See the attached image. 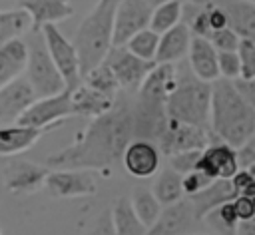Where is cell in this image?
Instances as JSON below:
<instances>
[{
  "label": "cell",
  "instance_id": "obj_1",
  "mask_svg": "<svg viewBox=\"0 0 255 235\" xmlns=\"http://www.w3.org/2000/svg\"><path fill=\"white\" fill-rule=\"evenodd\" d=\"M131 137V104L128 100H116L108 112L92 118L86 131L72 145L48 155L44 165L50 169L70 167L106 171L122 159V153Z\"/></svg>",
  "mask_w": 255,
  "mask_h": 235
},
{
  "label": "cell",
  "instance_id": "obj_2",
  "mask_svg": "<svg viewBox=\"0 0 255 235\" xmlns=\"http://www.w3.org/2000/svg\"><path fill=\"white\" fill-rule=\"evenodd\" d=\"M255 131V110L237 92L233 80L211 82L209 133L213 139L239 147Z\"/></svg>",
  "mask_w": 255,
  "mask_h": 235
},
{
  "label": "cell",
  "instance_id": "obj_3",
  "mask_svg": "<svg viewBox=\"0 0 255 235\" xmlns=\"http://www.w3.org/2000/svg\"><path fill=\"white\" fill-rule=\"evenodd\" d=\"M118 0H98L96 6L80 22L74 48L80 62V74L84 76L94 66L102 64L114 46V14Z\"/></svg>",
  "mask_w": 255,
  "mask_h": 235
},
{
  "label": "cell",
  "instance_id": "obj_4",
  "mask_svg": "<svg viewBox=\"0 0 255 235\" xmlns=\"http://www.w3.org/2000/svg\"><path fill=\"white\" fill-rule=\"evenodd\" d=\"M209 102L211 82L195 78L187 66H177V80L165 102L167 116L209 129Z\"/></svg>",
  "mask_w": 255,
  "mask_h": 235
},
{
  "label": "cell",
  "instance_id": "obj_5",
  "mask_svg": "<svg viewBox=\"0 0 255 235\" xmlns=\"http://www.w3.org/2000/svg\"><path fill=\"white\" fill-rule=\"evenodd\" d=\"M26 42V66H24V76L30 82L36 98H44V96H54L66 90V84L58 72V68L54 66L42 32H28Z\"/></svg>",
  "mask_w": 255,
  "mask_h": 235
},
{
  "label": "cell",
  "instance_id": "obj_6",
  "mask_svg": "<svg viewBox=\"0 0 255 235\" xmlns=\"http://www.w3.org/2000/svg\"><path fill=\"white\" fill-rule=\"evenodd\" d=\"M46 50L54 62V66L58 68L66 90L72 92L76 86L82 84V74H80V62H78V54L74 44L56 28V24H46L40 28Z\"/></svg>",
  "mask_w": 255,
  "mask_h": 235
},
{
  "label": "cell",
  "instance_id": "obj_7",
  "mask_svg": "<svg viewBox=\"0 0 255 235\" xmlns=\"http://www.w3.org/2000/svg\"><path fill=\"white\" fill-rule=\"evenodd\" d=\"M74 116L72 114V104H70V92L64 90L54 96H44L36 98L16 119V123L30 125V127H42V129H52L66 118Z\"/></svg>",
  "mask_w": 255,
  "mask_h": 235
},
{
  "label": "cell",
  "instance_id": "obj_8",
  "mask_svg": "<svg viewBox=\"0 0 255 235\" xmlns=\"http://www.w3.org/2000/svg\"><path fill=\"white\" fill-rule=\"evenodd\" d=\"M209 141H213L209 129L193 125V123H185V121H179L167 116L165 127L155 143H159L157 147L161 155H171V153L187 151V149H203Z\"/></svg>",
  "mask_w": 255,
  "mask_h": 235
},
{
  "label": "cell",
  "instance_id": "obj_9",
  "mask_svg": "<svg viewBox=\"0 0 255 235\" xmlns=\"http://www.w3.org/2000/svg\"><path fill=\"white\" fill-rule=\"evenodd\" d=\"M42 187L50 197H84L98 191V181L92 169L54 167L48 171Z\"/></svg>",
  "mask_w": 255,
  "mask_h": 235
},
{
  "label": "cell",
  "instance_id": "obj_10",
  "mask_svg": "<svg viewBox=\"0 0 255 235\" xmlns=\"http://www.w3.org/2000/svg\"><path fill=\"white\" fill-rule=\"evenodd\" d=\"M104 62L110 66L112 74L116 76L120 88L124 90H137L147 72L155 62H147L131 54L126 46H112Z\"/></svg>",
  "mask_w": 255,
  "mask_h": 235
},
{
  "label": "cell",
  "instance_id": "obj_11",
  "mask_svg": "<svg viewBox=\"0 0 255 235\" xmlns=\"http://www.w3.org/2000/svg\"><path fill=\"white\" fill-rule=\"evenodd\" d=\"M199 225L195 211L187 197H181L173 203L161 205V211L153 225L147 227V235H187L193 233Z\"/></svg>",
  "mask_w": 255,
  "mask_h": 235
},
{
  "label": "cell",
  "instance_id": "obj_12",
  "mask_svg": "<svg viewBox=\"0 0 255 235\" xmlns=\"http://www.w3.org/2000/svg\"><path fill=\"white\" fill-rule=\"evenodd\" d=\"M239 157H237V147L213 139L209 141L197 157L195 169L207 175L209 179H229L237 169H239Z\"/></svg>",
  "mask_w": 255,
  "mask_h": 235
},
{
  "label": "cell",
  "instance_id": "obj_13",
  "mask_svg": "<svg viewBox=\"0 0 255 235\" xmlns=\"http://www.w3.org/2000/svg\"><path fill=\"white\" fill-rule=\"evenodd\" d=\"M120 161H122L124 169L131 177L147 179V177L155 175L157 169L161 167V151L149 139L131 137L128 141V145H126Z\"/></svg>",
  "mask_w": 255,
  "mask_h": 235
},
{
  "label": "cell",
  "instance_id": "obj_14",
  "mask_svg": "<svg viewBox=\"0 0 255 235\" xmlns=\"http://www.w3.org/2000/svg\"><path fill=\"white\" fill-rule=\"evenodd\" d=\"M151 6L145 0H118L114 14V46H124L135 32L149 26Z\"/></svg>",
  "mask_w": 255,
  "mask_h": 235
},
{
  "label": "cell",
  "instance_id": "obj_15",
  "mask_svg": "<svg viewBox=\"0 0 255 235\" xmlns=\"http://www.w3.org/2000/svg\"><path fill=\"white\" fill-rule=\"evenodd\" d=\"M50 167L26 159H10L2 169L4 187L12 193H36L48 175Z\"/></svg>",
  "mask_w": 255,
  "mask_h": 235
},
{
  "label": "cell",
  "instance_id": "obj_16",
  "mask_svg": "<svg viewBox=\"0 0 255 235\" xmlns=\"http://www.w3.org/2000/svg\"><path fill=\"white\" fill-rule=\"evenodd\" d=\"M36 100V94L24 74L16 76L0 88V121H16L22 112Z\"/></svg>",
  "mask_w": 255,
  "mask_h": 235
},
{
  "label": "cell",
  "instance_id": "obj_17",
  "mask_svg": "<svg viewBox=\"0 0 255 235\" xmlns=\"http://www.w3.org/2000/svg\"><path fill=\"white\" fill-rule=\"evenodd\" d=\"M187 68L191 74L203 82H213L219 78L217 68V50L211 46L207 38L191 36L189 50H187Z\"/></svg>",
  "mask_w": 255,
  "mask_h": 235
},
{
  "label": "cell",
  "instance_id": "obj_18",
  "mask_svg": "<svg viewBox=\"0 0 255 235\" xmlns=\"http://www.w3.org/2000/svg\"><path fill=\"white\" fill-rule=\"evenodd\" d=\"M191 30L187 24L179 22L173 28L165 30L159 34V42H157V52L153 62L155 64H177L187 56L189 50V42H191Z\"/></svg>",
  "mask_w": 255,
  "mask_h": 235
},
{
  "label": "cell",
  "instance_id": "obj_19",
  "mask_svg": "<svg viewBox=\"0 0 255 235\" xmlns=\"http://www.w3.org/2000/svg\"><path fill=\"white\" fill-rule=\"evenodd\" d=\"M20 8L30 14L32 32H40L46 24H58L74 14L70 0H20Z\"/></svg>",
  "mask_w": 255,
  "mask_h": 235
},
{
  "label": "cell",
  "instance_id": "obj_20",
  "mask_svg": "<svg viewBox=\"0 0 255 235\" xmlns=\"http://www.w3.org/2000/svg\"><path fill=\"white\" fill-rule=\"evenodd\" d=\"M114 102H116V98H110V96L86 86L84 82L70 92V104H72L74 116H84V118L102 116L104 112H108L114 106Z\"/></svg>",
  "mask_w": 255,
  "mask_h": 235
},
{
  "label": "cell",
  "instance_id": "obj_21",
  "mask_svg": "<svg viewBox=\"0 0 255 235\" xmlns=\"http://www.w3.org/2000/svg\"><path fill=\"white\" fill-rule=\"evenodd\" d=\"M46 129L42 127H30L22 123L4 125L0 127V157H12L26 149H30Z\"/></svg>",
  "mask_w": 255,
  "mask_h": 235
},
{
  "label": "cell",
  "instance_id": "obj_22",
  "mask_svg": "<svg viewBox=\"0 0 255 235\" xmlns=\"http://www.w3.org/2000/svg\"><path fill=\"white\" fill-rule=\"evenodd\" d=\"M227 14V26L239 36L255 40V4L249 0H215Z\"/></svg>",
  "mask_w": 255,
  "mask_h": 235
},
{
  "label": "cell",
  "instance_id": "obj_23",
  "mask_svg": "<svg viewBox=\"0 0 255 235\" xmlns=\"http://www.w3.org/2000/svg\"><path fill=\"white\" fill-rule=\"evenodd\" d=\"M235 197V191L231 187V181L229 179H213L207 187H203L201 191L193 193V195H187L193 211H195V217L201 221L203 215L207 211H211L213 207L229 201Z\"/></svg>",
  "mask_w": 255,
  "mask_h": 235
},
{
  "label": "cell",
  "instance_id": "obj_24",
  "mask_svg": "<svg viewBox=\"0 0 255 235\" xmlns=\"http://www.w3.org/2000/svg\"><path fill=\"white\" fill-rule=\"evenodd\" d=\"M26 66V42L22 38L10 40L8 44L0 46V88L14 80L16 76L24 74Z\"/></svg>",
  "mask_w": 255,
  "mask_h": 235
},
{
  "label": "cell",
  "instance_id": "obj_25",
  "mask_svg": "<svg viewBox=\"0 0 255 235\" xmlns=\"http://www.w3.org/2000/svg\"><path fill=\"white\" fill-rule=\"evenodd\" d=\"M112 211V223L116 235H147V227L137 219L129 205V197H118L114 205L110 207Z\"/></svg>",
  "mask_w": 255,
  "mask_h": 235
},
{
  "label": "cell",
  "instance_id": "obj_26",
  "mask_svg": "<svg viewBox=\"0 0 255 235\" xmlns=\"http://www.w3.org/2000/svg\"><path fill=\"white\" fill-rule=\"evenodd\" d=\"M151 193L155 195V199L161 205L173 203L177 199L183 197V187H181V173H177L175 169L167 167H159L151 185Z\"/></svg>",
  "mask_w": 255,
  "mask_h": 235
},
{
  "label": "cell",
  "instance_id": "obj_27",
  "mask_svg": "<svg viewBox=\"0 0 255 235\" xmlns=\"http://www.w3.org/2000/svg\"><path fill=\"white\" fill-rule=\"evenodd\" d=\"M30 30L32 20L24 8L18 6L14 10H0V46L28 34Z\"/></svg>",
  "mask_w": 255,
  "mask_h": 235
},
{
  "label": "cell",
  "instance_id": "obj_28",
  "mask_svg": "<svg viewBox=\"0 0 255 235\" xmlns=\"http://www.w3.org/2000/svg\"><path fill=\"white\" fill-rule=\"evenodd\" d=\"M201 221H205V225H209L215 231V235H237L239 219H237V215L233 211L231 199L221 203V205H217V207H213L211 211H207Z\"/></svg>",
  "mask_w": 255,
  "mask_h": 235
},
{
  "label": "cell",
  "instance_id": "obj_29",
  "mask_svg": "<svg viewBox=\"0 0 255 235\" xmlns=\"http://www.w3.org/2000/svg\"><path fill=\"white\" fill-rule=\"evenodd\" d=\"M129 205H131L133 213L137 215V219L145 227L153 225V221L157 219V215L161 211V203L155 199L151 189H143V187H135L133 189V193L129 195Z\"/></svg>",
  "mask_w": 255,
  "mask_h": 235
},
{
  "label": "cell",
  "instance_id": "obj_30",
  "mask_svg": "<svg viewBox=\"0 0 255 235\" xmlns=\"http://www.w3.org/2000/svg\"><path fill=\"white\" fill-rule=\"evenodd\" d=\"M181 16H183V0H169V2H163L159 6H153L151 8V14H149V28L157 34L173 28L175 24L181 22Z\"/></svg>",
  "mask_w": 255,
  "mask_h": 235
},
{
  "label": "cell",
  "instance_id": "obj_31",
  "mask_svg": "<svg viewBox=\"0 0 255 235\" xmlns=\"http://www.w3.org/2000/svg\"><path fill=\"white\" fill-rule=\"evenodd\" d=\"M82 82L110 98H118V92H120V84L116 80V76L112 74L110 66L106 62L94 66L92 70H88L84 76H82Z\"/></svg>",
  "mask_w": 255,
  "mask_h": 235
},
{
  "label": "cell",
  "instance_id": "obj_32",
  "mask_svg": "<svg viewBox=\"0 0 255 235\" xmlns=\"http://www.w3.org/2000/svg\"><path fill=\"white\" fill-rule=\"evenodd\" d=\"M157 42H159V34L153 32V30L147 26V28L135 32L124 46H126L131 54H135L137 58L147 60V62H153L155 52H157Z\"/></svg>",
  "mask_w": 255,
  "mask_h": 235
},
{
  "label": "cell",
  "instance_id": "obj_33",
  "mask_svg": "<svg viewBox=\"0 0 255 235\" xmlns=\"http://www.w3.org/2000/svg\"><path fill=\"white\" fill-rule=\"evenodd\" d=\"M237 56H239V78L241 80L255 78V40L239 38Z\"/></svg>",
  "mask_w": 255,
  "mask_h": 235
},
{
  "label": "cell",
  "instance_id": "obj_34",
  "mask_svg": "<svg viewBox=\"0 0 255 235\" xmlns=\"http://www.w3.org/2000/svg\"><path fill=\"white\" fill-rule=\"evenodd\" d=\"M217 68H219V78L237 80L239 78V56H237V50H221V52H217Z\"/></svg>",
  "mask_w": 255,
  "mask_h": 235
},
{
  "label": "cell",
  "instance_id": "obj_35",
  "mask_svg": "<svg viewBox=\"0 0 255 235\" xmlns=\"http://www.w3.org/2000/svg\"><path fill=\"white\" fill-rule=\"evenodd\" d=\"M199 151L201 149H187V151H177V153H171L167 155V163L171 169H175L177 173H187L191 169H195V163H197V157H199Z\"/></svg>",
  "mask_w": 255,
  "mask_h": 235
},
{
  "label": "cell",
  "instance_id": "obj_36",
  "mask_svg": "<svg viewBox=\"0 0 255 235\" xmlns=\"http://www.w3.org/2000/svg\"><path fill=\"white\" fill-rule=\"evenodd\" d=\"M231 187L235 191V195H247L253 197L255 195V175H251L245 167H239L231 177Z\"/></svg>",
  "mask_w": 255,
  "mask_h": 235
},
{
  "label": "cell",
  "instance_id": "obj_37",
  "mask_svg": "<svg viewBox=\"0 0 255 235\" xmlns=\"http://www.w3.org/2000/svg\"><path fill=\"white\" fill-rule=\"evenodd\" d=\"M207 40L211 42V46H213L217 52H221V50H237V44H239V36H237L229 26L211 32V34L207 36Z\"/></svg>",
  "mask_w": 255,
  "mask_h": 235
},
{
  "label": "cell",
  "instance_id": "obj_38",
  "mask_svg": "<svg viewBox=\"0 0 255 235\" xmlns=\"http://www.w3.org/2000/svg\"><path fill=\"white\" fill-rule=\"evenodd\" d=\"M213 179H209L207 175H203L197 169H191L187 173L181 175V187H183V195H193L197 191H201L203 187H207Z\"/></svg>",
  "mask_w": 255,
  "mask_h": 235
},
{
  "label": "cell",
  "instance_id": "obj_39",
  "mask_svg": "<svg viewBox=\"0 0 255 235\" xmlns=\"http://www.w3.org/2000/svg\"><path fill=\"white\" fill-rule=\"evenodd\" d=\"M88 235H116L114 231V223H112V211L104 209L96 221L92 223V227L88 229Z\"/></svg>",
  "mask_w": 255,
  "mask_h": 235
},
{
  "label": "cell",
  "instance_id": "obj_40",
  "mask_svg": "<svg viewBox=\"0 0 255 235\" xmlns=\"http://www.w3.org/2000/svg\"><path fill=\"white\" fill-rule=\"evenodd\" d=\"M231 203H233V211H235L239 223L241 221H247V219H251L255 215V205H253V199L251 197H247V195H235L231 199Z\"/></svg>",
  "mask_w": 255,
  "mask_h": 235
},
{
  "label": "cell",
  "instance_id": "obj_41",
  "mask_svg": "<svg viewBox=\"0 0 255 235\" xmlns=\"http://www.w3.org/2000/svg\"><path fill=\"white\" fill-rule=\"evenodd\" d=\"M237 157H239V165L241 167H245V165L255 161V131L237 147Z\"/></svg>",
  "mask_w": 255,
  "mask_h": 235
},
{
  "label": "cell",
  "instance_id": "obj_42",
  "mask_svg": "<svg viewBox=\"0 0 255 235\" xmlns=\"http://www.w3.org/2000/svg\"><path fill=\"white\" fill-rule=\"evenodd\" d=\"M233 84H235L237 92L243 96V100L255 110V78H251V80H241V78H237V80H233Z\"/></svg>",
  "mask_w": 255,
  "mask_h": 235
},
{
  "label": "cell",
  "instance_id": "obj_43",
  "mask_svg": "<svg viewBox=\"0 0 255 235\" xmlns=\"http://www.w3.org/2000/svg\"><path fill=\"white\" fill-rule=\"evenodd\" d=\"M237 235H255V215L237 225Z\"/></svg>",
  "mask_w": 255,
  "mask_h": 235
},
{
  "label": "cell",
  "instance_id": "obj_44",
  "mask_svg": "<svg viewBox=\"0 0 255 235\" xmlns=\"http://www.w3.org/2000/svg\"><path fill=\"white\" fill-rule=\"evenodd\" d=\"M145 2H147V4L153 8V6H159V4H163V2H169V0H145Z\"/></svg>",
  "mask_w": 255,
  "mask_h": 235
},
{
  "label": "cell",
  "instance_id": "obj_45",
  "mask_svg": "<svg viewBox=\"0 0 255 235\" xmlns=\"http://www.w3.org/2000/svg\"><path fill=\"white\" fill-rule=\"evenodd\" d=\"M185 2H189V4H193V6H203V4H207L209 0H185Z\"/></svg>",
  "mask_w": 255,
  "mask_h": 235
},
{
  "label": "cell",
  "instance_id": "obj_46",
  "mask_svg": "<svg viewBox=\"0 0 255 235\" xmlns=\"http://www.w3.org/2000/svg\"><path fill=\"white\" fill-rule=\"evenodd\" d=\"M245 169H247L251 175H255V161H253V163H249V165H245Z\"/></svg>",
  "mask_w": 255,
  "mask_h": 235
},
{
  "label": "cell",
  "instance_id": "obj_47",
  "mask_svg": "<svg viewBox=\"0 0 255 235\" xmlns=\"http://www.w3.org/2000/svg\"><path fill=\"white\" fill-rule=\"evenodd\" d=\"M187 235H205V233H187ZM209 235H215V233H209Z\"/></svg>",
  "mask_w": 255,
  "mask_h": 235
},
{
  "label": "cell",
  "instance_id": "obj_48",
  "mask_svg": "<svg viewBox=\"0 0 255 235\" xmlns=\"http://www.w3.org/2000/svg\"><path fill=\"white\" fill-rule=\"evenodd\" d=\"M251 199H253V205H255V195H253V197H251Z\"/></svg>",
  "mask_w": 255,
  "mask_h": 235
},
{
  "label": "cell",
  "instance_id": "obj_49",
  "mask_svg": "<svg viewBox=\"0 0 255 235\" xmlns=\"http://www.w3.org/2000/svg\"><path fill=\"white\" fill-rule=\"evenodd\" d=\"M249 2H253V4H255V0H249Z\"/></svg>",
  "mask_w": 255,
  "mask_h": 235
},
{
  "label": "cell",
  "instance_id": "obj_50",
  "mask_svg": "<svg viewBox=\"0 0 255 235\" xmlns=\"http://www.w3.org/2000/svg\"><path fill=\"white\" fill-rule=\"evenodd\" d=\"M0 235H2V231H0Z\"/></svg>",
  "mask_w": 255,
  "mask_h": 235
}]
</instances>
